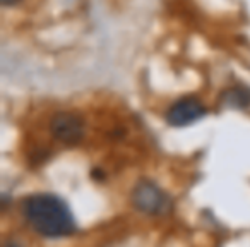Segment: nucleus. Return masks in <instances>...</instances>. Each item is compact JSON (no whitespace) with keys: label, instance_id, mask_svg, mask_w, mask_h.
<instances>
[{"label":"nucleus","instance_id":"2","mask_svg":"<svg viewBox=\"0 0 250 247\" xmlns=\"http://www.w3.org/2000/svg\"><path fill=\"white\" fill-rule=\"evenodd\" d=\"M132 202L139 211L146 213V215H163L171 206L168 196L149 180L139 182L134 187Z\"/></svg>","mask_w":250,"mask_h":247},{"label":"nucleus","instance_id":"1","mask_svg":"<svg viewBox=\"0 0 250 247\" xmlns=\"http://www.w3.org/2000/svg\"><path fill=\"white\" fill-rule=\"evenodd\" d=\"M24 218L36 233L48 239L76 232V220L69 206L53 194H35L24 201Z\"/></svg>","mask_w":250,"mask_h":247},{"label":"nucleus","instance_id":"3","mask_svg":"<svg viewBox=\"0 0 250 247\" xmlns=\"http://www.w3.org/2000/svg\"><path fill=\"white\" fill-rule=\"evenodd\" d=\"M50 129L55 139L65 144H76L83 139L84 126L81 117L70 112H60L50 122Z\"/></svg>","mask_w":250,"mask_h":247},{"label":"nucleus","instance_id":"4","mask_svg":"<svg viewBox=\"0 0 250 247\" xmlns=\"http://www.w3.org/2000/svg\"><path fill=\"white\" fill-rule=\"evenodd\" d=\"M206 115V108L197 98H184L173 103L167 112V122L173 127H185Z\"/></svg>","mask_w":250,"mask_h":247},{"label":"nucleus","instance_id":"5","mask_svg":"<svg viewBox=\"0 0 250 247\" xmlns=\"http://www.w3.org/2000/svg\"><path fill=\"white\" fill-rule=\"evenodd\" d=\"M223 103L229 108H247L250 105V90L245 88H231L223 94Z\"/></svg>","mask_w":250,"mask_h":247},{"label":"nucleus","instance_id":"6","mask_svg":"<svg viewBox=\"0 0 250 247\" xmlns=\"http://www.w3.org/2000/svg\"><path fill=\"white\" fill-rule=\"evenodd\" d=\"M19 0H2V4L4 5H14V4H18Z\"/></svg>","mask_w":250,"mask_h":247}]
</instances>
